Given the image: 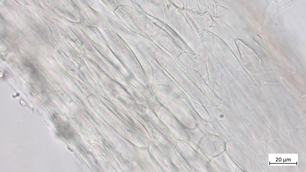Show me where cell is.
Returning a JSON list of instances; mask_svg holds the SVG:
<instances>
[{
  "label": "cell",
  "mask_w": 306,
  "mask_h": 172,
  "mask_svg": "<svg viewBox=\"0 0 306 172\" xmlns=\"http://www.w3.org/2000/svg\"><path fill=\"white\" fill-rule=\"evenodd\" d=\"M56 115L53 117V120L57 129L59 134L67 138L72 136L73 132L69 126L60 120Z\"/></svg>",
  "instance_id": "1"
}]
</instances>
